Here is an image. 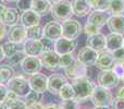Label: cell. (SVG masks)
<instances>
[{
  "mask_svg": "<svg viewBox=\"0 0 124 109\" xmlns=\"http://www.w3.org/2000/svg\"><path fill=\"white\" fill-rule=\"evenodd\" d=\"M7 7L4 6V4H0V17H1V14H2V12L4 11V9H6Z\"/></svg>",
  "mask_w": 124,
  "mask_h": 109,
  "instance_id": "f907efd6",
  "label": "cell"
},
{
  "mask_svg": "<svg viewBox=\"0 0 124 109\" xmlns=\"http://www.w3.org/2000/svg\"><path fill=\"white\" fill-rule=\"evenodd\" d=\"M121 80L116 76V74L112 70H103L98 73L97 76V83L99 86L111 90L119 85Z\"/></svg>",
  "mask_w": 124,
  "mask_h": 109,
  "instance_id": "8992f818",
  "label": "cell"
},
{
  "mask_svg": "<svg viewBox=\"0 0 124 109\" xmlns=\"http://www.w3.org/2000/svg\"><path fill=\"white\" fill-rule=\"evenodd\" d=\"M89 4L90 9L94 11H100V12H109L110 0H86Z\"/></svg>",
  "mask_w": 124,
  "mask_h": 109,
  "instance_id": "484cf974",
  "label": "cell"
},
{
  "mask_svg": "<svg viewBox=\"0 0 124 109\" xmlns=\"http://www.w3.org/2000/svg\"><path fill=\"white\" fill-rule=\"evenodd\" d=\"M97 57H98V52L95 51L92 48L87 47V46L81 48L78 54H77V60L79 62H82L83 64H85L86 67L95 66Z\"/></svg>",
  "mask_w": 124,
  "mask_h": 109,
  "instance_id": "9a60e30c",
  "label": "cell"
},
{
  "mask_svg": "<svg viewBox=\"0 0 124 109\" xmlns=\"http://www.w3.org/2000/svg\"><path fill=\"white\" fill-rule=\"evenodd\" d=\"M0 109H9V107L4 103H0Z\"/></svg>",
  "mask_w": 124,
  "mask_h": 109,
  "instance_id": "816d5d0a",
  "label": "cell"
},
{
  "mask_svg": "<svg viewBox=\"0 0 124 109\" xmlns=\"http://www.w3.org/2000/svg\"><path fill=\"white\" fill-rule=\"evenodd\" d=\"M75 60L73 54H66V55H62L59 58V67L62 69H65L72 63Z\"/></svg>",
  "mask_w": 124,
  "mask_h": 109,
  "instance_id": "d6a6232c",
  "label": "cell"
},
{
  "mask_svg": "<svg viewBox=\"0 0 124 109\" xmlns=\"http://www.w3.org/2000/svg\"><path fill=\"white\" fill-rule=\"evenodd\" d=\"M44 107H45V105H43L41 103H35L32 105H28L27 109H44Z\"/></svg>",
  "mask_w": 124,
  "mask_h": 109,
  "instance_id": "bcb514c9",
  "label": "cell"
},
{
  "mask_svg": "<svg viewBox=\"0 0 124 109\" xmlns=\"http://www.w3.org/2000/svg\"><path fill=\"white\" fill-rule=\"evenodd\" d=\"M9 109H27V106H26L25 101H21V99L19 98L17 101H15L14 103L9 106Z\"/></svg>",
  "mask_w": 124,
  "mask_h": 109,
  "instance_id": "b9f144b4",
  "label": "cell"
},
{
  "mask_svg": "<svg viewBox=\"0 0 124 109\" xmlns=\"http://www.w3.org/2000/svg\"><path fill=\"white\" fill-rule=\"evenodd\" d=\"M68 83V79L63 74L54 73L48 77V88L47 91L52 95H58L62 86Z\"/></svg>",
  "mask_w": 124,
  "mask_h": 109,
  "instance_id": "4fadbf2b",
  "label": "cell"
},
{
  "mask_svg": "<svg viewBox=\"0 0 124 109\" xmlns=\"http://www.w3.org/2000/svg\"><path fill=\"white\" fill-rule=\"evenodd\" d=\"M19 12L14 8H8L7 7L4 11L2 12L0 17V23H2L4 26H15L19 23Z\"/></svg>",
  "mask_w": 124,
  "mask_h": 109,
  "instance_id": "7402d4cb",
  "label": "cell"
},
{
  "mask_svg": "<svg viewBox=\"0 0 124 109\" xmlns=\"http://www.w3.org/2000/svg\"><path fill=\"white\" fill-rule=\"evenodd\" d=\"M9 42L15 44H23L27 39V30L23 25H15L8 32Z\"/></svg>",
  "mask_w": 124,
  "mask_h": 109,
  "instance_id": "e0dca14e",
  "label": "cell"
},
{
  "mask_svg": "<svg viewBox=\"0 0 124 109\" xmlns=\"http://www.w3.org/2000/svg\"><path fill=\"white\" fill-rule=\"evenodd\" d=\"M86 45H87V47L94 49L98 54L106 50V36L101 33L92 35V36H87Z\"/></svg>",
  "mask_w": 124,
  "mask_h": 109,
  "instance_id": "ffe728a7",
  "label": "cell"
},
{
  "mask_svg": "<svg viewBox=\"0 0 124 109\" xmlns=\"http://www.w3.org/2000/svg\"><path fill=\"white\" fill-rule=\"evenodd\" d=\"M100 30L101 28L95 26L94 24H90V23H88V22H86L85 26H84V28H83V32L85 33L87 36H92V35H95V34L100 33Z\"/></svg>",
  "mask_w": 124,
  "mask_h": 109,
  "instance_id": "d590c367",
  "label": "cell"
},
{
  "mask_svg": "<svg viewBox=\"0 0 124 109\" xmlns=\"http://www.w3.org/2000/svg\"><path fill=\"white\" fill-rule=\"evenodd\" d=\"M59 58L60 56L56 51H45L41 54L39 59L41 61V66L48 71H57L58 69H60Z\"/></svg>",
  "mask_w": 124,
  "mask_h": 109,
  "instance_id": "7c38bea8",
  "label": "cell"
},
{
  "mask_svg": "<svg viewBox=\"0 0 124 109\" xmlns=\"http://www.w3.org/2000/svg\"><path fill=\"white\" fill-rule=\"evenodd\" d=\"M41 101V94L40 93H37V92H34V91H30L28 94L25 96V104L26 106L28 105H32V104H35V103H40Z\"/></svg>",
  "mask_w": 124,
  "mask_h": 109,
  "instance_id": "1f68e13d",
  "label": "cell"
},
{
  "mask_svg": "<svg viewBox=\"0 0 124 109\" xmlns=\"http://www.w3.org/2000/svg\"><path fill=\"white\" fill-rule=\"evenodd\" d=\"M8 93H9L8 87H7L4 84H0V103H2V101H4V98H6Z\"/></svg>",
  "mask_w": 124,
  "mask_h": 109,
  "instance_id": "7bdbcfd3",
  "label": "cell"
},
{
  "mask_svg": "<svg viewBox=\"0 0 124 109\" xmlns=\"http://www.w3.org/2000/svg\"><path fill=\"white\" fill-rule=\"evenodd\" d=\"M86 73H87V67L79 62L77 59H75L68 68L64 69V74H65L64 76L71 81L86 76Z\"/></svg>",
  "mask_w": 124,
  "mask_h": 109,
  "instance_id": "52a82bcc",
  "label": "cell"
},
{
  "mask_svg": "<svg viewBox=\"0 0 124 109\" xmlns=\"http://www.w3.org/2000/svg\"><path fill=\"white\" fill-rule=\"evenodd\" d=\"M114 62H116V60H114V57H113V55H112V52H109V51H107V50H105V51L98 54L95 67H96L97 69H99L100 71L111 70Z\"/></svg>",
  "mask_w": 124,
  "mask_h": 109,
  "instance_id": "2e32d148",
  "label": "cell"
},
{
  "mask_svg": "<svg viewBox=\"0 0 124 109\" xmlns=\"http://www.w3.org/2000/svg\"><path fill=\"white\" fill-rule=\"evenodd\" d=\"M107 26L111 33L124 34V14H111L107 21Z\"/></svg>",
  "mask_w": 124,
  "mask_h": 109,
  "instance_id": "ac0fdd59",
  "label": "cell"
},
{
  "mask_svg": "<svg viewBox=\"0 0 124 109\" xmlns=\"http://www.w3.org/2000/svg\"><path fill=\"white\" fill-rule=\"evenodd\" d=\"M124 37L121 34L110 33L106 36V50L109 52H114L123 48Z\"/></svg>",
  "mask_w": 124,
  "mask_h": 109,
  "instance_id": "d6986e66",
  "label": "cell"
},
{
  "mask_svg": "<svg viewBox=\"0 0 124 109\" xmlns=\"http://www.w3.org/2000/svg\"><path fill=\"white\" fill-rule=\"evenodd\" d=\"M77 47V41L76 39H66L64 37H61L58 41L54 42V51L59 56L66 55V54H73Z\"/></svg>",
  "mask_w": 124,
  "mask_h": 109,
  "instance_id": "8fae6325",
  "label": "cell"
},
{
  "mask_svg": "<svg viewBox=\"0 0 124 109\" xmlns=\"http://www.w3.org/2000/svg\"><path fill=\"white\" fill-rule=\"evenodd\" d=\"M116 96H119V97H124V84L118 90V92H116Z\"/></svg>",
  "mask_w": 124,
  "mask_h": 109,
  "instance_id": "c3c4849f",
  "label": "cell"
},
{
  "mask_svg": "<svg viewBox=\"0 0 124 109\" xmlns=\"http://www.w3.org/2000/svg\"><path fill=\"white\" fill-rule=\"evenodd\" d=\"M43 43V47H44V52L45 51H54V42L49 41L47 38H43L41 39Z\"/></svg>",
  "mask_w": 124,
  "mask_h": 109,
  "instance_id": "ab89813d",
  "label": "cell"
},
{
  "mask_svg": "<svg viewBox=\"0 0 124 109\" xmlns=\"http://www.w3.org/2000/svg\"><path fill=\"white\" fill-rule=\"evenodd\" d=\"M73 90H74L75 97L74 99L77 103H85L88 99H90L93 92H94V84L87 76L79 77V79L73 80L72 83Z\"/></svg>",
  "mask_w": 124,
  "mask_h": 109,
  "instance_id": "6da1fadb",
  "label": "cell"
},
{
  "mask_svg": "<svg viewBox=\"0 0 124 109\" xmlns=\"http://www.w3.org/2000/svg\"><path fill=\"white\" fill-rule=\"evenodd\" d=\"M71 3H72L73 14H75L76 17H83L92 12V9L86 0H72Z\"/></svg>",
  "mask_w": 124,
  "mask_h": 109,
  "instance_id": "cb8c5ba5",
  "label": "cell"
},
{
  "mask_svg": "<svg viewBox=\"0 0 124 109\" xmlns=\"http://www.w3.org/2000/svg\"><path fill=\"white\" fill-rule=\"evenodd\" d=\"M14 76V70L9 64L0 66V84H8L12 77Z\"/></svg>",
  "mask_w": 124,
  "mask_h": 109,
  "instance_id": "83f0119b",
  "label": "cell"
},
{
  "mask_svg": "<svg viewBox=\"0 0 124 109\" xmlns=\"http://www.w3.org/2000/svg\"><path fill=\"white\" fill-rule=\"evenodd\" d=\"M50 13L56 21H66L73 15L72 3L69 0H61L52 4L50 8Z\"/></svg>",
  "mask_w": 124,
  "mask_h": 109,
  "instance_id": "3957f363",
  "label": "cell"
},
{
  "mask_svg": "<svg viewBox=\"0 0 124 109\" xmlns=\"http://www.w3.org/2000/svg\"><path fill=\"white\" fill-rule=\"evenodd\" d=\"M62 37L66 39H76L83 32V26L77 20L69 19L62 22Z\"/></svg>",
  "mask_w": 124,
  "mask_h": 109,
  "instance_id": "5b68a950",
  "label": "cell"
},
{
  "mask_svg": "<svg viewBox=\"0 0 124 109\" xmlns=\"http://www.w3.org/2000/svg\"><path fill=\"white\" fill-rule=\"evenodd\" d=\"M23 52L30 57H40L44 52V47L41 41L26 39L23 43Z\"/></svg>",
  "mask_w": 124,
  "mask_h": 109,
  "instance_id": "5bb4252c",
  "label": "cell"
},
{
  "mask_svg": "<svg viewBox=\"0 0 124 109\" xmlns=\"http://www.w3.org/2000/svg\"><path fill=\"white\" fill-rule=\"evenodd\" d=\"M109 12L112 14H123L124 0H110Z\"/></svg>",
  "mask_w": 124,
  "mask_h": 109,
  "instance_id": "4dcf8cb0",
  "label": "cell"
},
{
  "mask_svg": "<svg viewBox=\"0 0 124 109\" xmlns=\"http://www.w3.org/2000/svg\"><path fill=\"white\" fill-rule=\"evenodd\" d=\"M28 83H30L31 91H34V92L43 94L48 88V77L45 74H43V73L38 72L36 74L30 75Z\"/></svg>",
  "mask_w": 124,
  "mask_h": 109,
  "instance_id": "9c48e42d",
  "label": "cell"
},
{
  "mask_svg": "<svg viewBox=\"0 0 124 109\" xmlns=\"http://www.w3.org/2000/svg\"><path fill=\"white\" fill-rule=\"evenodd\" d=\"M0 4H3V0H0Z\"/></svg>",
  "mask_w": 124,
  "mask_h": 109,
  "instance_id": "6f0895ef",
  "label": "cell"
},
{
  "mask_svg": "<svg viewBox=\"0 0 124 109\" xmlns=\"http://www.w3.org/2000/svg\"><path fill=\"white\" fill-rule=\"evenodd\" d=\"M6 2H17V0H3Z\"/></svg>",
  "mask_w": 124,
  "mask_h": 109,
  "instance_id": "11a10c76",
  "label": "cell"
},
{
  "mask_svg": "<svg viewBox=\"0 0 124 109\" xmlns=\"http://www.w3.org/2000/svg\"><path fill=\"white\" fill-rule=\"evenodd\" d=\"M6 58V56H4V51H3V47L2 46H0V62L2 61V60Z\"/></svg>",
  "mask_w": 124,
  "mask_h": 109,
  "instance_id": "681fc988",
  "label": "cell"
},
{
  "mask_svg": "<svg viewBox=\"0 0 124 109\" xmlns=\"http://www.w3.org/2000/svg\"><path fill=\"white\" fill-rule=\"evenodd\" d=\"M123 48H124V42H123Z\"/></svg>",
  "mask_w": 124,
  "mask_h": 109,
  "instance_id": "680465c9",
  "label": "cell"
},
{
  "mask_svg": "<svg viewBox=\"0 0 124 109\" xmlns=\"http://www.w3.org/2000/svg\"><path fill=\"white\" fill-rule=\"evenodd\" d=\"M122 81H123V83H124V79H123V80H122Z\"/></svg>",
  "mask_w": 124,
  "mask_h": 109,
  "instance_id": "91938a15",
  "label": "cell"
},
{
  "mask_svg": "<svg viewBox=\"0 0 124 109\" xmlns=\"http://www.w3.org/2000/svg\"><path fill=\"white\" fill-rule=\"evenodd\" d=\"M59 97L62 101H69V99H74L75 94H74V90H73L72 85L70 83H66L65 85L62 86V88L59 92Z\"/></svg>",
  "mask_w": 124,
  "mask_h": 109,
  "instance_id": "f546056e",
  "label": "cell"
},
{
  "mask_svg": "<svg viewBox=\"0 0 124 109\" xmlns=\"http://www.w3.org/2000/svg\"><path fill=\"white\" fill-rule=\"evenodd\" d=\"M44 109H60V108H59V105H57V104H48V105H45Z\"/></svg>",
  "mask_w": 124,
  "mask_h": 109,
  "instance_id": "7dc6e473",
  "label": "cell"
},
{
  "mask_svg": "<svg viewBox=\"0 0 124 109\" xmlns=\"http://www.w3.org/2000/svg\"><path fill=\"white\" fill-rule=\"evenodd\" d=\"M41 68H43L41 61L38 57H30V56H26L21 64L22 71L27 75H33V74H36V73L40 72Z\"/></svg>",
  "mask_w": 124,
  "mask_h": 109,
  "instance_id": "30bf717a",
  "label": "cell"
},
{
  "mask_svg": "<svg viewBox=\"0 0 124 109\" xmlns=\"http://www.w3.org/2000/svg\"><path fill=\"white\" fill-rule=\"evenodd\" d=\"M44 38L56 42L62 37V25L59 21H49L43 27Z\"/></svg>",
  "mask_w": 124,
  "mask_h": 109,
  "instance_id": "ba28073f",
  "label": "cell"
},
{
  "mask_svg": "<svg viewBox=\"0 0 124 109\" xmlns=\"http://www.w3.org/2000/svg\"><path fill=\"white\" fill-rule=\"evenodd\" d=\"M7 28H6V26L3 25L2 23H0V42L2 41V39L6 37V35H7Z\"/></svg>",
  "mask_w": 124,
  "mask_h": 109,
  "instance_id": "f6af8a7d",
  "label": "cell"
},
{
  "mask_svg": "<svg viewBox=\"0 0 124 109\" xmlns=\"http://www.w3.org/2000/svg\"><path fill=\"white\" fill-rule=\"evenodd\" d=\"M16 7L22 12H24L26 10H30L31 7H32V0H17Z\"/></svg>",
  "mask_w": 124,
  "mask_h": 109,
  "instance_id": "f35d334b",
  "label": "cell"
},
{
  "mask_svg": "<svg viewBox=\"0 0 124 109\" xmlns=\"http://www.w3.org/2000/svg\"><path fill=\"white\" fill-rule=\"evenodd\" d=\"M120 62H121V64H122V66H123V68H124V57H123V59L121 60Z\"/></svg>",
  "mask_w": 124,
  "mask_h": 109,
  "instance_id": "9f6ffc18",
  "label": "cell"
},
{
  "mask_svg": "<svg viewBox=\"0 0 124 109\" xmlns=\"http://www.w3.org/2000/svg\"><path fill=\"white\" fill-rule=\"evenodd\" d=\"M94 109H109V107H95Z\"/></svg>",
  "mask_w": 124,
  "mask_h": 109,
  "instance_id": "db71d44e",
  "label": "cell"
},
{
  "mask_svg": "<svg viewBox=\"0 0 124 109\" xmlns=\"http://www.w3.org/2000/svg\"><path fill=\"white\" fill-rule=\"evenodd\" d=\"M47 1L49 2V3H50V4H51V6H52V4H54V3H57V2L61 1V0H47Z\"/></svg>",
  "mask_w": 124,
  "mask_h": 109,
  "instance_id": "f5cc1de1",
  "label": "cell"
},
{
  "mask_svg": "<svg viewBox=\"0 0 124 109\" xmlns=\"http://www.w3.org/2000/svg\"><path fill=\"white\" fill-rule=\"evenodd\" d=\"M110 107H111V109H124V97L116 96L112 99Z\"/></svg>",
  "mask_w": 124,
  "mask_h": 109,
  "instance_id": "74e56055",
  "label": "cell"
},
{
  "mask_svg": "<svg viewBox=\"0 0 124 109\" xmlns=\"http://www.w3.org/2000/svg\"><path fill=\"white\" fill-rule=\"evenodd\" d=\"M50 8H51V4L47 0H32V7H31V9L34 12H36L37 14H39L40 17L49 13Z\"/></svg>",
  "mask_w": 124,
  "mask_h": 109,
  "instance_id": "d4e9b609",
  "label": "cell"
},
{
  "mask_svg": "<svg viewBox=\"0 0 124 109\" xmlns=\"http://www.w3.org/2000/svg\"><path fill=\"white\" fill-rule=\"evenodd\" d=\"M60 109H79V103L75 99H69V101H62L59 105Z\"/></svg>",
  "mask_w": 124,
  "mask_h": 109,
  "instance_id": "e575fe53",
  "label": "cell"
},
{
  "mask_svg": "<svg viewBox=\"0 0 124 109\" xmlns=\"http://www.w3.org/2000/svg\"><path fill=\"white\" fill-rule=\"evenodd\" d=\"M113 99V95L110 90L102 86H95L94 92L90 96V101L95 107H110Z\"/></svg>",
  "mask_w": 124,
  "mask_h": 109,
  "instance_id": "7a4b0ae2",
  "label": "cell"
},
{
  "mask_svg": "<svg viewBox=\"0 0 124 109\" xmlns=\"http://www.w3.org/2000/svg\"><path fill=\"white\" fill-rule=\"evenodd\" d=\"M111 70L116 73V76H118L120 80L124 79V68H123L122 64H121L120 61H116V62H114V64H113V67H112Z\"/></svg>",
  "mask_w": 124,
  "mask_h": 109,
  "instance_id": "8d00e7d4",
  "label": "cell"
},
{
  "mask_svg": "<svg viewBox=\"0 0 124 109\" xmlns=\"http://www.w3.org/2000/svg\"><path fill=\"white\" fill-rule=\"evenodd\" d=\"M27 30V39H33V41H41L44 38L43 27L39 25L33 26V27L26 28Z\"/></svg>",
  "mask_w": 124,
  "mask_h": 109,
  "instance_id": "f1b7e54d",
  "label": "cell"
},
{
  "mask_svg": "<svg viewBox=\"0 0 124 109\" xmlns=\"http://www.w3.org/2000/svg\"><path fill=\"white\" fill-rule=\"evenodd\" d=\"M112 55H113L114 60H116V61H121V60L123 59V57H124V48H121V49L112 52Z\"/></svg>",
  "mask_w": 124,
  "mask_h": 109,
  "instance_id": "ee69618b",
  "label": "cell"
},
{
  "mask_svg": "<svg viewBox=\"0 0 124 109\" xmlns=\"http://www.w3.org/2000/svg\"><path fill=\"white\" fill-rule=\"evenodd\" d=\"M7 87L10 92H13L19 97H25L31 91L28 80L25 79L23 75L13 76L7 84Z\"/></svg>",
  "mask_w": 124,
  "mask_h": 109,
  "instance_id": "277c9868",
  "label": "cell"
},
{
  "mask_svg": "<svg viewBox=\"0 0 124 109\" xmlns=\"http://www.w3.org/2000/svg\"><path fill=\"white\" fill-rule=\"evenodd\" d=\"M25 57L26 56L23 51L17 52V54L13 55L11 58H9V62H10L11 67H21L22 62H23V60Z\"/></svg>",
  "mask_w": 124,
  "mask_h": 109,
  "instance_id": "836d02e7",
  "label": "cell"
},
{
  "mask_svg": "<svg viewBox=\"0 0 124 109\" xmlns=\"http://www.w3.org/2000/svg\"><path fill=\"white\" fill-rule=\"evenodd\" d=\"M40 17V15L34 12L32 9H30V10L22 12L21 17H20V22H21V25H23L25 28H30L33 27V26L39 25Z\"/></svg>",
  "mask_w": 124,
  "mask_h": 109,
  "instance_id": "44dd1931",
  "label": "cell"
},
{
  "mask_svg": "<svg viewBox=\"0 0 124 109\" xmlns=\"http://www.w3.org/2000/svg\"><path fill=\"white\" fill-rule=\"evenodd\" d=\"M19 98H20V97L17 96L16 94H14L13 92H9L8 94H7V96H6V98H4V101H2V103H4V104H6V105L9 107L11 104H13L15 101H17Z\"/></svg>",
  "mask_w": 124,
  "mask_h": 109,
  "instance_id": "60d3db41",
  "label": "cell"
},
{
  "mask_svg": "<svg viewBox=\"0 0 124 109\" xmlns=\"http://www.w3.org/2000/svg\"><path fill=\"white\" fill-rule=\"evenodd\" d=\"M3 51H4V56L6 58H11L13 55L17 54V52L23 51V44H15V43H11L8 42L6 43L3 46Z\"/></svg>",
  "mask_w": 124,
  "mask_h": 109,
  "instance_id": "4316f807",
  "label": "cell"
},
{
  "mask_svg": "<svg viewBox=\"0 0 124 109\" xmlns=\"http://www.w3.org/2000/svg\"><path fill=\"white\" fill-rule=\"evenodd\" d=\"M108 17H109V14L107 12H100V11L93 10L88 14L87 22L90 24H94L95 26H97L99 28H102L105 25H107Z\"/></svg>",
  "mask_w": 124,
  "mask_h": 109,
  "instance_id": "603a6c76",
  "label": "cell"
}]
</instances>
